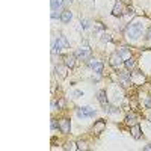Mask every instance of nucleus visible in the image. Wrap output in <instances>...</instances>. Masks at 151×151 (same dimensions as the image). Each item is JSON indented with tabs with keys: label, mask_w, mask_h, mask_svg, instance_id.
<instances>
[{
	"label": "nucleus",
	"mask_w": 151,
	"mask_h": 151,
	"mask_svg": "<svg viewBox=\"0 0 151 151\" xmlns=\"http://www.w3.org/2000/svg\"><path fill=\"white\" fill-rule=\"evenodd\" d=\"M64 60H65V64H64V65H67L68 68H74V65H76V56H74V55L67 56Z\"/></svg>",
	"instance_id": "ddd939ff"
},
{
	"label": "nucleus",
	"mask_w": 151,
	"mask_h": 151,
	"mask_svg": "<svg viewBox=\"0 0 151 151\" xmlns=\"http://www.w3.org/2000/svg\"><path fill=\"white\" fill-rule=\"evenodd\" d=\"M65 148H67V150H71V151H73V150H79L77 144H74V142H68V144L65 145Z\"/></svg>",
	"instance_id": "4be33fe9"
},
{
	"label": "nucleus",
	"mask_w": 151,
	"mask_h": 151,
	"mask_svg": "<svg viewBox=\"0 0 151 151\" xmlns=\"http://www.w3.org/2000/svg\"><path fill=\"white\" fill-rule=\"evenodd\" d=\"M56 129V119H51V130Z\"/></svg>",
	"instance_id": "c85d7f7f"
},
{
	"label": "nucleus",
	"mask_w": 151,
	"mask_h": 151,
	"mask_svg": "<svg viewBox=\"0 0 151 151\" xmlns=\"http://www.w3.org/2000/svg\"><path fill=\"white\" fill-rule=\"evenodd\" d=\"M142 30H144V24L140 21H135V23H130L126 27V35L130 39H138L142 35Z\"/></svg>",
	"instance_id": "f257e3e1"
},
{
	"label": "nucleus",
	"mask_w": 151,
	"mask_h": 151,
	"mask_svg": "<svg viewBox=\"0 0 151 151\" xmlns=\"http://www.w3.org/2000/svg\"><path fill=\"white\" fill-rule=\"evenodd\" d=\"M80 23H82V27H83V29H88V27H89V21H88V20H82Z\"/></svg>",
	"instance_id": "b1692460"
},
{
	"label": "nucleus",
	"mask_w": 151,
	"mask_h": 151,
	"mask_svg": "<svg viewBox=\"0 0 151 151\" xmlns=\"http://www.w3.org/2000/svg\"><path fill=\"white\" fill-rule=\"evenodd\" d=\"M77 147H79V150H88V147H86V144L85 142H77Z\"/></svg>",
	"instance_id": "5701e85b"
},
{
	"label": "nucleus",
	"mask_w": 151,
	"mask_h": 151,
	"mask_svg": "<svg viewBox=\"0 0 151 151\" xmlns=\"http://www.w3.org/2000/svg\"><path fill=\"white\" fill-rule=\"evenodd\" d=\"M71 18H73V14H71L68 9H65V11L60 12V21H62V23H70Z\"/></svg>",
	"instance_id": "f8f14e48"
},
{
	"label": "nucleus",
	"mask_w": 151,
	"mask_h": 151,
	"mask_svg": "<svg viewBox=\"0 0 151 151\" xmlns=\"http://www.w3.org/2000/svg\"><path fill=\"white\" fill-rule=\"evenodd\" d=\"M58 106H59V107L62 109V107H64V106H65V100H64V98H60V100L58 101Z\"/></svg>",
	"instance_id": "cd10ccee"
},
{
	"label": "nucleus",
	"mask_w": 151,
	"mask_h": 151,
	"mask_svg": "<svg viewBox=\"0 0 151 151\" xmlns=\"http://www.w3.org/2000/svg\"><path fill=\"white\" fill-rule=\"evenodd\" d=\"M145 106H147L148 109H151V97H148V98L145 100Z\"/></svg>",
	"instance_id": "bb28decb"
},
{
	"label": "nucleus",
	"mask_w": 151,
	"mask_h": 151,
	"mask_svg": "<svg viewBox=\"0 0 151 151\" xmlns=\"http://www.w3.org/2000/svg\"><path fill=\"white\" fill-rule=\"evenodd\" d=\"M100 39H101L103 42H109V41H110V35H109V33H106V32H103V33H101V37H100Z\"/></svg>",
	"instance_id": "412c9836"
},
{
	"label": "nucleus",
	"mask_w": 151,
	"mask_h": 151,
	"mask_svg": "<svg viewBox=\"0 0 151 151\" xmlns=\"http://www.w3.org/2000/svg\"><path fill=\"white\" fill-rule=\"evenodd\" d=\"M55 71H56V76H59L60 79H65V77H67L68 67H67V65H58V67L55 68Z\"/></svg>",
	"instance_id": "9d476101"
},
{
	"label": "nucleus",
	"mask_w": 151,
	"mask_h": 151,
	"mask_svg": "<svg viewBox=\"0 0 151 151\" xmlns=\"http://www.w3.org/2000/svg\"><path fill=\"white\" fill-rule=\"evenodd\" d=\"M50 5H51V11H58L59 8H62V5H64V0H51Z\"/></svg>",
	"instance_id": "2eb2a0df"
},
{
	"label": "nucleus",
	"mask_w": 151,
	"mask_h": 151,
	"mask_svg": "<svg viewBox=\"0 0 151 151\" xmlns=\"http://www.w3.org/2000/svg\"><path fill=\"white\" fill-rule=\"evenodd\" d=\"M124 65H126V68L130 71V70H133V68L136 67V62L130 58V59H126V60H124Z\"/></svg>",
	"instance_id": "f3484780"
},
{
	"label": "nucleus",
	"mask_w": 151,
	"mask_h": 151,
	"mask_svg": "<svg viewBox=\"0 0 151 151\" xmlns=\"http://www.w3.org/2000/svg\"><path fill=\"white\" fill-rule=\"evenodd\" d=\"M118 79H119V83H121L122 86H129V85L131 83V74L129 73V70L124 71V73H121Z\"/></svg>",
	"instance_id": "0eeeda50"
},
{
	"label": "nucleus",
	"mask_w": 151,
	"mask_h": 151,
	"mask_svg": "<svg viewBox=\"0 0 151 151\" xmlns=\"http://www.w3.org/2000/svg\"><path fill=\"white\" fill-rule=\"evenodd\" d=\"M74 56L79 58V59H82V60H88V59H91V48L89 47H80V48H77V51L74 53Z\"/></svg>",
	"instance_id": "7ed1b4c3"
},
{
	"label": "nucleus",
	"mask_w": 151,
	"mask_h": 151,
	"mask_svg": "<svg viewBox=\"0 0 151 151\" xmlns=\"http://www.w3.org/2000/svg\"><path fill=\"white\" fill-rule=\"evenodd\" d=\"M126 15H127V17H133V15H135V11H133L131 8H129L127 12H126Z\"/></svg>",
	"instance_id": "a878e982"
},
{
	"label": "nucleus",
	"mask_w": 151,
	"mask_h": 151,
	"mask_svg": "<svg viewBox=\"0 0 151 151\" xmlns=\"http://www.w3.org/2000/svg\"><path fill=\"white\" fill-rule=\"evenodd\" d=\"M64 2H67V3H71V2H73V0H64Z\"/></svg>",
	"instance_id": "2f4dec72"
},
{
	"label": "nucleus",
	"mask_w": 151,
	"mask_h": 151,
	"mask_svg": "<svg viewBox=\"0 0 151 151\" xmlns=\"http://www.w3.org/2000/svg\"><path fill=\"white\" fill-rule=\"evenodd\" d=\"M112 15H115V17H122L124 15V5L121 2L115 3L113 9H112Z\"/></svg>",
	"instance_id": "1a4fd4ad"
},
{
	"label": "nucleus",
	"mask_w": 151,
	"mask_h": 151,
	"mask_svg": "<svg viewBox=\"0 0 151 151\" xmlns=\"http://www.w3.org/2000/svg\"><path fill=\"white\" fill-rule=\"evenodd\" d=\"M103 110H104V112H107V113H115V112H117V109L112 107V106H110L109 103H104V104H103Z\"/></svg>",
	"instance_id": "aec40b11"
},
{
	"label": "nucleus",
	"mask_w": 151,
	"mask_h": 151,
	"mask_svg": "<svg viewBox=\"0 0 151 151\" xmlns=\"http://www.w3.org/2000/svg\"><path fill=\"white\" fill-rule=\"evenodd\" d=\"M58 127H59V130L62 131V133H70V127H71V124H70V119H67V118H62V119H59V124H58Z\"/></svg>",
	"instance_id": "6e6552de"
},
{
	"label": "nucleus",
	"mask_w": 151,
	"mask_h": 151,
	"mask_svg": "<svg viewBox=\"0 0 151 151\" xmlns=\"http://www.w3.org/2000/svg\"><path fill=\"white\" fill-rule=\"evenodd\" d=\"M122 60H124L122 56L117 51V53H113V55L110 56V65H112L113 68H119V67L122 65Z\"/></svg>",
	"instance_id": "423d86ee"
},
{
	"label": "nucleus",
	"mask_w": 151,
	"mask_h": 151,
	"mask_svg": "<svg viewBox=\"0 0 151 151\" xmlns=\"http://www.w3.org/2000/svg\"><path fill=\"white\" fill-rule=\"evenodd\" d=\"M104 129H106V121H103V119H98L94 124V133H97V135L101 133Z\"/></svg>",
	"instance_id": "9b49d317"
},
{
	"label": "nucleus",
	"mask_w": 151,
	"mask_h": 151,
	"mask_svg": "<svg viewBox=\"0 0 151 151\" xmlns=\"http://www.w3.org/2000/svg\"><path fill=\"white\" fill-rule=\"evenodd\" d=\"M97 98H98V101H100L101 104L107 103V98H106V91L100 89V91H98V94H97Z\"/></svg>",
	"instance_id": "dca6fc26"
},
{
	"label": "nucleus",
	"mask_w": 151,
	"mask_h": 151,
	"mask_svg": "<svg viewBox=\"0 0 151 151\" xmlns=\"http://www.w3.org/2000/svg\"><path fill=\"white\" fill-rule=\"evenodd\" d=\"M131 135H133V138H135V139H139V138H140V126H139V124H133Z\"/></svg>",
	"instance_id": "4468645a"
},
{
	"label": "nucleus",
	"mask_w": 151,
	"mask_h": 151,
	"mask_svg": "<svg viewBox=\"0 0 151 151\" xmlns=\"http://www.w3.org/2000/svg\"><path fill=\"white\" fill-rule=\"evenodd\" d=\"M147 38H148V39H151V29L148 30V35H147Z\"/></svg>",
	"instance_id": "7c9ffc66"
},
{
	"label": "nucleus",
	"mask_w": 151,
	"mask_h": 151,
	"mask_svg": "<svg viewBox=\"0 0 151 151\" xmlns=\"http://www.w3.org/2000/svg\"><path fill=\"white\" fill-rule=\"evenodd\" d=\"M119 55L122 56V59H124V60H126V59H130V51H129V48H127V47H121Z\"/></svg>",
	"instance_id": "a211bd4d"
},
{
	"label": "nucleus",
	"mask_w": 151,
	"mask_h": 151,
	"mask_svg": "<svg viewBox=\"0 0 151 151\" xmlns=\"http://www.w3.org/2000/svg\"><path fill=\"white\" fill-rule=\"evenodd\" d=\"M76 113L79 118H91L95 115V109L94 107H79Z\"/></svg>",
	"instance_id": "20e7f679"
},
{
	"label": "nucleus",
	"mask_w": 151,
	"mask_h": 151,
	"mask_svg": "<svg viewBox=\"0 0 151 151\" xmlns=\"http://www.w3.org/2000/svg\"><path fill=\"white\" fill-rule=\"evenodd\" d=\"M73 95L76 97V98H79V97H83V92H82V91H74Z\"/></svg>",
	"instance_id": "393cba45"
},
{
	"label": "nucleus",
	"mask_w": 151,
	"mask_h": 151,
	"mask_svg": "<svg viewBox=\"0 0 151 151\" xmlns=\"http://www.w3.org/2000/svg\"><path fill=\"white\" fill-rule=\"evenodd\" d=\"M144 150H145V151H151V144L145 145V147H144Z\"/></svg>",
	"instance_id": "c756f323"
},
{
	"label": "nucleus",
	"mask_w": 151,
	"mask_h": 151,
	"mask_svg": "<svg viewBox=\"0 0 151 151\" xmlns=\"http://www.w3.org/2000/svg\"><path fill=\"white\" fill-rule=\"evenodd\" d=\"M126 122H127V124H135V122H136V115L133 113V112L127 113V117H126Z\"/></svg>",
	"instance_id": "6ab92c4d"
},
{
	"label": "nucleus",
	"mask_w": 151,
	"mask_h": 151,
	"mask_svg": "<svg viewBox=\"0 0 151 151\" xmlns=\"http://www.w3.org/2000/svg\"><path fill=\"white\" fill-rule=\"evenodd\" d=\"M65 48H70V42L65 37H58V39L53 42V48H51V53H59L62 50H65Z\"/></svg>",
	"instance_id": "f03ea898"
},
{
	"label": "nucleus",
	"mask_w": 151,
	"mask_h": 151,
	"mask_svg": "<svg viewBox=\"0 0 151 151\" xmlns=\"http://www.w3.org/2000/svg\"><path fill=\"white\" fill-rule=\"evenodd\" d=\"M150 121H151V113H150Z\"/></svg>",
	"instance_id": "473e14b6"
},
{
	"label": "nucleus",
	"mask_w": 151,
	"mask_h": 151,
	"mask_svg": "<svg viewBox=\"0 0 151 151\" xmlns=\"http://www.w3.org/2000/svg\"><path fill=\"white\" fill-rule=\"evenodd\" d=\"M88 65H89V68L94 70V73H103V68H104V64L101 60L98 59H88Z\"/></svg>",
	"instance_id": "39448f33"
}]
</instances>
